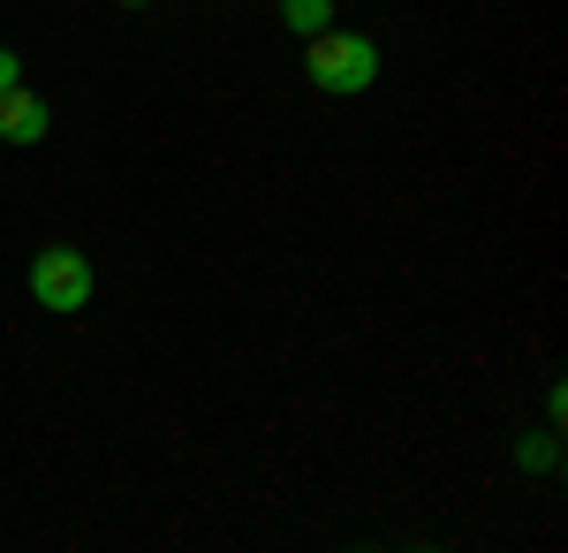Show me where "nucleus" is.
Listing matches in <instances>:
<instances>
[{
  "label": "nucleus",
  "mask_w": 568,
  "mask_h": 553,
  "mask_svg": "<svg viewBox=\"0 0 568 553\" xmlns=\"http://www.w3.org/2000/svg\"><path fill=\"white\" fill-rule=\"evenodd\" d=\"M304 69H311V84H318V91H334V99H356V91H372V77H379V46L364 39V31H342V23H326V31H311Z\"/></svg>",
  "instance_id": "1"
},
{
  "label": "nucleus",
  "mask_w": 568,
  "mask_h": 553,
  "mask_svg": "<svg viewBox=\"0 0 568 553\" xmlns=\"http://www.w3.org/2000/svg\"><path fill=\"white\" fill-rule=\"evenodd\" d=\"M31 303H39V311H84L91 303V258L69 251V243L39 251L31 258Z\"/></svg>",
  "instance_id": "2"
},
{
  "label": "nucleus",
  "mask_w": 568,
  "mask_h": 553,
  "mask_svg": "<svg viewBox=\"0 0 568 553\" xmlns=\"http://www.w3.org/2000/svg\"><path fill=\"white\" fill-rule=\"evenodd\" d=\"M45 129H53V114H45L39 91H23V84L0 91V137H8V144H39Z\"/></svg>",
  "instance_id": "3"
},
{
  "label": "nucleus",
  "mask_w": 568,
  "mask_h": 553,
  "mask_svg": "<svg viewBox=\"0 0 568 553\" xmlns=\"http://www.w3.org/2000/svg\"><path fill=\"white\" fill-rule=\"evenodd\" d=\"M281 23H288V31H326V23H334V8H326V0H281Z\"/></svg>",
  "instance_id": "4"
},
{
  "label": "nucleus",
  "mask_w": 568,
  "mask_h": 553,
  "mask_svg": "<svg viewBox=\"0 0 568 553\" xmlns=\"http://www.w3.org/2000/svg\"><path fill=\"white\" fill-rule=\"evenodd\" d=\"M524 463H530V470H561V448H554V440H530Z\"/></svg>",
  "instance_id": "5"
},
{
  "label": "nucleus",
  "mask_w": 568,
  "mask_h": 553,
  "mask_svg": "<svg viewBox=\"0 0 568 553\" xmlns=\"http://www.w3.org/2000/svg\"><path fill=\"white\" fill-rule=\"evenodd\" d=\"M8 84H23V77H16V53L0 46V91H8Z\"/></svg>",
  "instance_id": "6"
},
{
  "label": "nucleus",
  "mask_w": 568,
  "mask_h": 553,
  "mask_svg": "<svg viewBox=\"0 0 568 553\" xmlns=\"http://www.w3.org/2000/svg\"><path fill=\"white\" fill-rule=\"evenodd\" d=\"M122 8H136V0H122Z\"/></svg>",
  "instance_id": "7"
}]
</instances>
